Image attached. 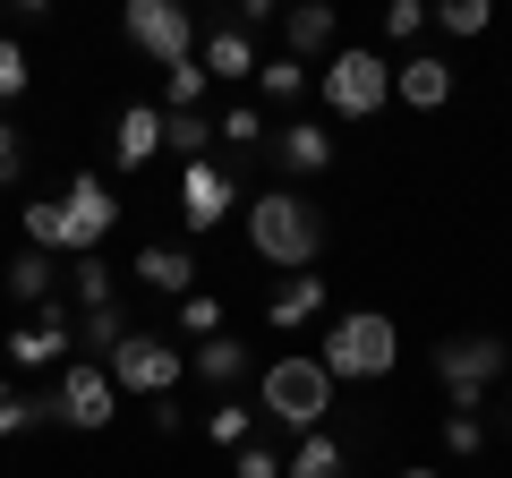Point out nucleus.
<instances>
[{
  "label": "nucleus",
  "instance_id": "nucleus-1",
  "mask_svg": "<svg viewBox=\"0 0 512 478\" xmlns=\"http://www.w3.org/2000/svg\"><path fill=\"white\" fill-rule=\"evenodd\" d=\"M248 248L265 265H282V274H308L325 257V205H308L299 188H265L248 205Z\"/></svg>",
  "mask_w": 512,
  "mask_h": 478
},
{
  "label": "nucleus",
  "instance_id": "nucleus-2",
  "mask_svg": "<svg viewBox=\"0 0 512 478\" xmlns=\"http://www.w3.org/2000/svg\"><path fill=\"white\" fill-rule=\"evenodd\" d=\"M325 376L333 385H376V376H393V359H402V333H393V316L384 308H350L325 325Z\"/></svg>",
  "mask_w": 512,
  "mask_h": 478
},
{
  "label": "nucleus",
  "instance_id": "nucleus-3",
  "mask_svg": "<svg viewBox=\"0 0 512 478\" xmlns=\"http://www.w3.org/2000/svg\"><path fill=\"white\" fill-rule=\"evenodd\" d=\"M333 376H325V359H308V350H282L274 368H265V410H274L291 436H316L325 427V410H333Z\"/></svg>",
  "mask_w": 512,
  "mask_h": 478
},
{
  "label": "nucleus",
  "instance_id": "nucleus-4",
  "mask_svg": "<svg viewBox=\"0 0 512 478\" xmlns=\"http://www.w3.org/2000/svg\"><path fill=\"white\" fill-rule=\"evenodd\" d=\"M504 359H512L504 333H453V342H436V376H444V393H453L461 419H478V402H487V385L504 376Z\"/></svg>",
  "mask_w": 512,
  "mask_h": 478
},
{
  "label": "nucleus",
  "instance_id": "nucleus-5",
  "mask_svg": "<svg viewBox=\"0 0 512 478\" xmlns=\"http://www.w3.org/2000/svg\"><path fill=\"white\" fill-rule=\"evenodd\" d=\"M52 214H60V257H94V248L111 239V222H120V205H111L103 171H77V180L52 197Z\"/></svg>",
  "mask_w": 512,
  "mask_h": 478
},
{
  "label": "nucleus",
  "instance_id": "nucleus-6",
  "mask_svg": "<svg viewBox=\"0 0 512 478\" xmlns=\"http://www.w3.org/2000/svg\"><path fill=\"white\" fill-rule=\"evenodd\" d=\"M128 43H137V52L154 60V69H188V60H197V26H188V9L180 0H128Z\"/></svg>",
  "mask_w": 512,
  "mask_h": 478
},
{
  "label": "nucleus",
  "instance_id": "nucleus-7",
  "mask_svg": "<svg viewBox=\"0 0 512 478\" xmlns=\"http://www.w3.org/2000/svg\"><path fill=\"white\" fill-rule=\"evenodd\" d=\"M384 94H393V69H384V52H367V43H342V52L325 60V103L342 111V120H367V111H384Z\"/></svg>",
  "mask_w": 512,
  "mask_h": 478
},
{
  "label": "nucleus",
  "instance_id": "nucleus-8",
  "mask_svg": "<svg viewBox=\"0 0 512 478\" xmlns=\"http://www.w3.org/2000/svg\"><path fill=\"white\" fill-rule=\"evenodd\" d=\"M111 385H120V393H146V402H163V393L180 385V350H171L163 333H128V342L111 350Z\"/></svg>",
  "mask_w": 512,
  "mask_h": 478
},
{
  "label": "nucleus",
  "instance_id": "nucleus-9",
  "mask_svg": "<svg viewBox=\"0 0 512 478\" xmlns=\"http://www.w3.org/2000/svg\"><path fill=\"white\" fill-rule=\"evenodd\" d=\"M60 419H69L77 436H94V427L120 419V385H111V368H94V359H69V368H60Z\"/></svg>",
  "mask_w": 512,
  "mask_h": 478
},
{
  "label": "nucleus",
  "instance_id": "nucleus-10",
  "mask_svg": "<svg viewBox=\"0 0 512 478\" xmlns=\"http://www.w3.org/2000/svg\"><path fill=\"white\" fill-rule=\"evenodd\" d=\"M171 205L188 214V231H214V222L239 205V180H231L222 163H188V171H180V197H171Z\"/></svg>",
  "mask_w": 512,
  "mask_h": 478
},
{
  "label": "nucleus",
  "instance_id": "nucleus-11",
  "mask_svg": "<svg viewBox=\"0 0 512 478\" xmlns=\"http://www.w3.org/2000/svg\"><path fill=\"white\" fill-rule=\"evenodd\" d=\"M69 342H77V325H69V308H43L35 325H18L9 333V359H18V368H52V359H69Z\"/></svg>",
  "mask_w": 512,
  "mask_h": 478
},
{
  "label": "nucleus",
  "instance_id": "nucleus-12",
  "mask_svg": "<svg viewBox=\"0 0 512 478\" xmlns=\"http://www.w3.org/2000/svg\"><path fill=\"white\" fill-rule=\"evenodd\" d=\"M393 94H402L410 111H444V103H453V60H436V52H410L402 69H393Z\"/></svg>",
  "mask_w": 512,
  "mask_h": 478
},
{
  "label": "nucleus",
  "instance_id": "nucleus-13",
  "mask_svg": "<svg viewBox=\"0 0 512 478\" xmlns=\"http://www.w3.org/2000/svg\"><path fill=\"white\" fill-rule=\"evenodd\" d=\"M197 60H205V77H231V86H248V77H256V35L214 26V35L197 43Z\"/></svg>",
  "mask_w": 512,
  "mask_h": 478
},
{
  "label": "nucleus",
  "instance_id": "nucleus-14",
  "mask_svg": "<svg viewBox=\"0 0 512 478\" xmlns=\"http://www.w3.org/2000/svg\"><path fill=\"white\" fill-rule=\"evenodd\" d=\"M111 146H120V171H146L154 154H163V111H154V103H128Z\"/></svg>",
  "mask_w": 512,
  "mask_h": 478
},
{
  "label": "nucleus",
  "instance_id": "nucleus-15",
  "mask_svg": "<svg viewBox=\"0 0 512 478\" xmlns=\"http://www.w3.org/2000/svg\"><path fill=\"white\" fill-rule=\"evenodd\" d=\"M282 35H291V60H308V52H333L342 18H333V0H299V9H282Z\"/></svg>",
  "mask_w": 512,
  "mask_h": 478
},
{
  "label": "nucleus",
  "instance_id": "nucleus-16",
  "mask_svg": "<svg viewBox=\"0 0 512 478\" xmlns=\"http://www.w3.org/2000/svg\"><path fill=\"white\" fill-rule=\"evenodd\" d=\"M137 282L163 291V299H188L197 291V257H188V248H137Z\"/></svg>",
  "mask_w": 512,
  "mask_h": 478
},
{
  "label": "nucleus",
  "instance_id": "nucleus-17",
  "mask_svg": "<svg viewBox=\"0 0 512 478\" xmlns=\"http://www.w3.org/2000/svg\"><path fill=\"white\" fill-rule=\"evenodd\" d=\"M316 308H325V274H291L274 299H265V325H274V333H291V325H308Z\"/></svg>",
  "mask_w": 512,
  "mask_h": 478
},
{
  "label": "nucleus",
  "instance_id": "nucleus-18",
  "mask_svg": "<svg viewBox=\"0 0 512 478\" xmlns=\"http://www.w3.org/2000/svg\"><path fill=\"white\" fill-rule=\"evenodd\" d=\"M52 257H43V248H18V257H9V299H26V308H52Z\"/></svg>",
  "mask_w": 512,
  "mask_h": 478
},
{
  "label": "nucleus",
  "instance_id": "nucleus-19",
  "mask_svg": "<svg viewBox=\"0 0 512 478\" xmlns=\"http://www.w3.org/2000/svg\"><path fill=\"white\" fill-rule=\"evenodd\" d=\"M274 154H282V171H325V163H333V137L316 129V120H299V129L274 137Z\"/></svg>",
  "mask_w": 512,
  "mask_h": 478
},
{
  "label": "nucleus",
  "instance_id": "nucleus-20",
  "mask_svg": "<svg viewBox=\"0 0 512 478\" xmlns=\"http://www.w3.org/2000/svg\"><path fill=\"white\" fill-rule=\"evenodd\" d=\"M197 376L205 385H239V376H248V342H231V333L197 342Z\"/></svg>",
  "mask_w": 512,
  "mask_h": 478
},
{
  "label": "nucleus",
  "instance_id": "nucleus-21",
  "mask_svg": "<svg viewBox=\"0 0 512 478\" xmlns=\"http://www.w3.org/2000/svg\"><path fill=\"white\" fill-rule=\"evenodd\" d=\"M69 291H77V308H120V282H111L103 257H69Z\"/></svg>",
  "mask_w": 512,
  "mask_h": 478
},
{
  "label": "nucleus",
  "instance_id": "nucleus-22",
  "mask_svg": "<svg viewBox=\"0 0 512 478\" xmlns=\"http://www.w3.org/2000/svg\"><path fill=\"white\" fill-rule=\"evenodd\" d=\"M282 478H342V444L316 427V436H299V453L282 461Z\"/></svg>",
  "mask_w": 512,
  "mask_h": 478
},
{
  "label": "nucleus",
  "instance_id": "nucleus-23",
  "mask_svg": "<svg viewBox=\"0 0 512 478\" xmlns=\"http://www.w3.org/2000/svg\"><path fill=\"white\" fill-rule=\"evenodd\" d=\"M163 146H180V163H205V146H214L205 111H163Z\"/></svg>",
  "mask_w": 512,
  "mask_h": 478
},
{
  "label": "nucleus",
  "instance_id": "nucleus-24",
  "mask_svg": "<svg viewBox=\"0 0 512 478\" xmlns=\"http://www.w3.org/2000/svg\"><path fill=\"white\" fill-rule=\"evenodd\" d=\"M256 86L274 94V103H299V94H308V60H291V52H282V60H256Z\"/></svg>",
  "mask_w": 512,
  "mask_h": 478
},
{
  "label": "nucleus",
  "instance_id": "nucleus-25",
  "mask_svg": "<svg viewBox=\"0 0 512 478\" xmlns=\"http://www.w3.org/2000/svg\"><path fill=\"white\" fill-rule=\"evenodd\" d=\"M43 419H60V402H26L18 385H0V436H26V427H43Z\"/></svg>",
  "mask_w": 512,
  "mask_h": 478
},
{
  "label": "nucleus",
  "instance_id": "nucleus-26",
  "mask_svg": "<svg viewBox=\"0 0 512 478\" xmlns=\"http://www.w3.org/2000/svg\"><path fill=\"white\" fill-rule=\"evenodd\" d=\"M77 333H86V342L103 350V368H111V350H120V342H128V333H137V325H128L120 308H86V325H77Z\"/></svg>",
  "mask_w": 512,
  "mask_h": 478
},
{
  "label": "nucleus",
  "instance_id": "nucleus-27",
  "mask_svg": "<svg viewBox=\"0 0 512 478\" xmlns=\"http://www.w3.org/2000/svg\"><path fill=\"white\" fill-rule=\"evenodd\" d=\"M214 146H231V154H256V146H265V120H256V103H239L231 120H222Z\"/></svg>",
  "mask_w": 512,
  "mask_h": 478
},
{
  "label": "nucleus",
  "instance_id": "nucleus-28",
  "mask_svg": "<svg viewBox=\"0 0 512 478\" xmlns=\"http://www.w3.org/2000/svg\"><path fill=\"white\" fill-rule=\"evenodd\" d=\"M205 86H214V77H205V60H188V69H171V77H163V103H171V111H197V103H205Z\"/></svg>",
  "mask_w": 512,
  "mask_h": 478
},
{
  "label": "nucleus",
  "instance_id": "nucleus-29",
  "mask_svg": "<svg viewBox=\"0 0 512 478\" xmlns=\"http://www.w3.org/2000/svg\"><path fill=\"white\" fill-rule=\"evenodd\" d=\"M427 18H436L444 35H487L495 9H487V0H444V9H427Z\"/></svg>",
  "mask_w": 512,
  "mask_h": 478
},
{
  "label": "nucleus",
  "instance_id": "nucleus-30",
  "mask_svg": "<svg viewBox=\"0 0 512 478\" xmlns=\"http://www.w3.org/2000/svg\"><path fill=\"white\" fill-rule=\"evenodd\" d=\"M180 333L214 342V333H222V299H214V291H188V299H180Z\"/></svg>",
  "mask_w": 512,
  "mask_h": 478
},
{
  "label": "nucleus",
  "instance_id": "nucleus-31",
  "mask_svg": "<svg viewBox=\"0 0 512 478\" xmlns=\"http://www.w3.org/2000/svg\"><path fill=\"white\" fill-rule=\"evenodd\" d=\"M205 436H214V444H231V453H239V444H256V419H248L239 402H222L214 419H205Z\"/></svg>",
  "mask_w": 512,
  "mask_h": 478
},
{
  "label": "nucleus",
  "instance_id": "nucleus-32",
  "mask_svg": "<svg viewBox=\"0 0 512 478\" xmlns=\"http://www.w3.org/2000/svg\"><path fill=\"white\" fill-rule=\"evenodd\" d=\"M26 77H35V69H26V43H9V35H0V103H18V94H26Z\"/></svg>",
  "mask_w": 512,
  "mask_h": 478
},
{
  "label": "nucleus",
  "instance_id": "nucleus-33",
  "mask_svg": "<svg viewBox=\"0 0 512 478\" xmlns=\"http://www.w3.org/2000/svg\"><path fill=\"white\" fill-rule=\"evenodd\" d=\"M419 26H427V9H419V0H384V35H393V43H410Z\"/></svg>",
  "mask_w": 512,
  "mask_h": 478
},
{
  "label": "nucleus",
  "instance_id": "nucleus-34",
  "mask_svg": "<svg viewBox=\"0 0 512 478\" xmlns=\"http://www.w3.org/2000/svg\"><path fill=\"white\" fill-rule=\"evenodd\" d=\"M231 478H282V461L265 453V444H239V461H231Z\"/></svg>",
  "mask_w": 512,
  "mask_h": 478
},
{
  "label": "nucleus",
  "instance_id": "nucleus-35",
  "mask_svg": "<svg viewBox=\"0 0 512 478\" xmlns=\"http://www.w3.org/2000/svg\"><path fill=\"white\" fill-rule=\"evenodd\" d=\"M444 444H453V453H461V461H470V453H478V444H487V427H478V419H461V410H453V419H444Z\"/></svg>",
  "mask_w": 512,
  "mask_h": 478
},
{
  "label": "nucleus",
  "instance_id": "nucleus-36",
  "mask_svg": "<svg viewBox=\"0 0 512 478\" xmlns=\"http://www.w3.org/2000/svg\"><path fill=\"white\" fill-rule=\"evenodd\" d=\"M18 163H26V137H18V129H9V120H0V188L18 180Z\"/></svg>",
  "mask_w": 512,
  "mask_h": 478
},
{
  "label": "nucleus",
  "instance_id": "nucleus-37",
  "mask_svg": "<svg viewBox=\"0 0 512 478\" xmlns=\"http://www.w3.org/2000/svg\"><path fill=\"white\" fill-rule=\"evenodd\" d=\"M231 26H239V35H256V26H274V0H239V9H231Z\"/></svg>",
  "mask_w": 512,
  "mask_h": 478
},
{
  "label": "nucleus",
  "instance_id": "nucleus-38",
  "mask_svg": "<svg viewBox=\"0 0 512 478\" xmlns=\"http://www.w3.org/2000/svg\"><path fill=\"white\" fill-rule=\"evenodd\" d=\"M393 478H436V470H393Z\"/></svg>",
  "mask_w": 512,
  "mask_h": 478
}]
</instances>
